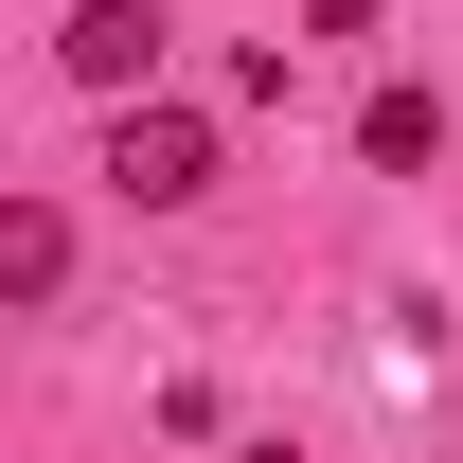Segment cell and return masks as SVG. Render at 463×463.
<instances>
[{"instance_id": "8992f818", "label": "cell", "mask_w": 463, "mask_h": 463, "mask_svg": "<svg viewBox=\"0 0 463 463\" xmlns=\"http://www.w3.org/2000/svg\"><path fill=\"white\" fill-rule=\"evenodd\" d=\"M232 463H286V446H232Z\"/></svg>"}, {"instance_id": "6da1fadb", "label": "cell", "mask_w": 463, "mask_h": 463, "mask_svg": "<svg viewBox=\"0 0 463 463\" xmlns=\"http://www.w3.org/2000/svg\"><path fill=\"white\" fill-rule=\"evenodd\" d=\"M108 196L125 214H196V196H214V125L196 108H125L108 125Z\"/></svg>"}, {"instance_id": "3957f363", "label": "cell", "mask_w": 463, "mask_h": 463, "mask_svg": "<svg viewBox=\"0 0 463 463\" xmlns=\"http://www.w3.org/2000/svg\"><path fill=\"white\" fill-rule=\"evenodd\" d=\"M356 161H374V178L446 161V90H374V108H356Z\"/></svg>"}, {"instance_id": "7a4b0ae2", "label": "cell", "mask_w": 463, "mask_h": 463, "mask_svg": "<svg viewBox=\"0 0 463 463\" xmlns=\"http://www.w3.org/2000/svg\"><path fill=\"white\" fill-rule=\"evenodd\" d=\"M161 36H178L161 0H71V18H54V71H71V90H108V108H143Z\"/></svg>"}, {"instance_id": "277c9868", "label": "cell", "mask_w": 463, "mask_h": 463, "mask_svg": "<svg viewBox=\"0 0 463 463\" xmlns=\"http://www.w3.org/2000/svg\"><path fill=\"white\" fill-rule=\"evenodd\" d=\"M0 286H18V303L71 286V214H54V196H18V214H0Z\"/></svg>"}, {"instance_id": "5b68a950", "label": "cell", "mask_w": 463, "mask_h": 463, "mask_svg": "<svg viewBox=\"0 0 463 463\" xmlns=\"http://www.w3.org/2000/svg\"><path fill=\"white\" fill-rule=\"evenodd\" d=\"M303 36H374V0H303Z\"/></svg>"}]
</instances>
